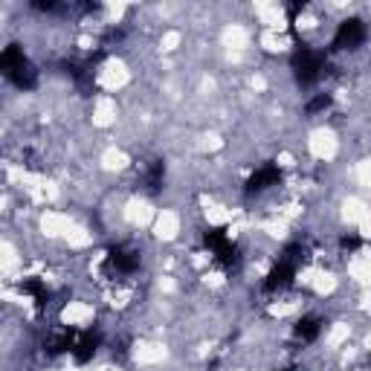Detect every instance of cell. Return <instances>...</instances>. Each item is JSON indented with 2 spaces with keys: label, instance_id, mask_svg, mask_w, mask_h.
<instances>
[{
  "label": "cell",
  "instance_id": "1",
  "mask_svg": "<svg viewBox=\"0 0 371 371\" xmlns=\"http://www.w3.org/2000/svg\"><path fill=\"white\" fill-rule=\"evenodd\" d=\"M0 67H4L6 79H12L18 87H23V90L35 87V70H32V64L27 61V56H23V49L6 46V49H4V58H0Z\"/></svg>",
  "mask_w": 371,
  "mask_h": 371
},
{
  "label": "cell",
  "instance_id": "2",
  "mask_svg": "<svg viewBox=\"0 0 371 371\" xmlns=\"http://www.w3.org/2000/svg\"><path fill=\"white\" fill-rule=\"evenodd\" d=\"M293 67H296V76H299L302 84L316 82V79H319V70H322V56L313 53V49H305V46H302L299 53H296Z\"/></svg>",
  "mask_w": 371,
  "mask_h": 371
},
{
  "label": "cell",
  "instance_id": "3",
  "mask_svg": "<svg viewBox=\"0 0 371 371\" xmlns=\"http://www.w3.org/2000/svg\"><path fill=\"white\" fill-rule=\"evenodd\" d=\"M363 41H365L363 20H342L339 30H337V38H334V46H339V49H357Z\"/></svg>",
  "mask_w": 371,
  "mask_h": 371
},
{
  "label": "cell",
  "instance_id": "4",
  "mask_svg": "<svg viewBox=\"0 0 371 371\" xmlns=\"http://www.w3.org/2000/svg\"><path fill=\"white\" fill-rule=\"evenodd\" d=\"M279 168H273V165H267V168H258L256 175H253V180H250V191H264V189H270V186H279Z\"/></svg>",
  "mask_w": 371,
  "mask_h": 371
},
{
  "label": "cell",
  "instance_id": "5",
  "mask_svg": "<svg viewBox=\"0 0 371 371\" xmlns=\"http://www.w3.org/2000/svg\"><path fill=\"white\" fill-rule=\"evenodd\" d=\"M96 348H99V337L84 334V337L76 339V345H73V357H76L79 363H87V360L96 354Z\"/></svg>",
  "mask_w": 371,
  "mask_h": 371
},
{
  "label": "cell",
  "instance_id": "6",
  "mask_svg": "<svg viewBox=\"0 0 371 371\" xmlns=\"http://www.w3.org/2000/svg\"><path fill=\"white\" fill-rule=\"evenodd\" d=\"M319 331H322V322H319L316 316H305V319H299V325H296V337H299L302 342L316 339Z\"/></svg>",
  "mask_w": 371,
  "mask_h": 371
},
{
  "label": "cell",
  "instance_id": "7",
  "mask_svg": "<svg viewBox=\"0 0 371 371\" xmlns=\"http://www.w3.org/2000/svg\"><path fill=\"white\" fill-rule=\"evenodd\" d=\"M328 105H331V93H319V96H313L310 102L305 105V111L313 116V113H319V111H325Z\"/></svg>",
  "mask_w": 371,
  "mask_h": 371
}]
</instances>
